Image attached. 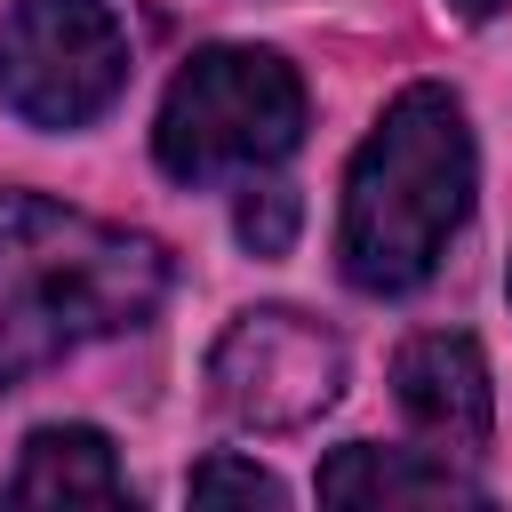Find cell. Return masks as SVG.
I'll list each match as a JSON object with an SVG mask.
<instances>
[{"label":"cell","mask_w":512,"mask_h":512,"mask_svg":"<svg viewBox=\"0 0 512 512\" xmlns=\"http://www.w3.org/2000/svg\"><path fill=\"white\" fill-rule=\"evenodd\" d=\"M168 296V248L88 208L0 192V384L144 328Z\"/></svg>","instance_id":"6da1fadb"},{"label":"cell","mask_w":512,"mask_h":512,"mask_svg":"<svg viewBox=\"0 0 512 512\" xmlns=\"http://www.w3.org/2000/svg\"><path fill=\"white\" fill-rule=\"evenodd\" d=\"M464 208H472L464 104L440 80H416L384 104V120L344 168V224H336L344 280L368 296H408L416 280H432Z\"/></svg>","instance_id":"7a4b0ae2"},{"label":"cell","mask_w":512,"mask_h":512,"mask_svg":"<svg viewBox=\"0 0 512 512\" xmlns=\"http://www.w3.org/2000/svg\"><path fill=\"white\" fill-rule=\"evenodd\" d=\"M304 136V80L272 48H200L160 104L152 152L176 184H216V176H256L288 160Z\"/></svg>","instance_id":"3957f363"},{"label":"cell","mask_w":512,"mask_h":512,"mask_svg":"<svg viewBox=\"0 0 512 512\" xmlns=\"http://www.w3.org/2000/svg\"><path fill=\"white\" fill-rule=\"evenodd\" d=\"M128 80V32L104 0H16L0 16V104L32 128H88Z\"/></svg>","instance_id":"277c9868"},{"label":"cell","mask_w":512,"mask_h":512,"mask_svg":"<svg viewBox=\"0 0 512 512\" xmlns=\"http://www.w3.org/2000/svg\"><path fill=\"white\" fill-rule=\"evenodd\" d=\"M208 392L248 432H296L320 408H336V392H344V344L320 320L288 312V304L240 312L216 336V352H208Z\"/></svg>","instance_id":"5b68a950"},{"label":"cell","mask_w":512,"mask_h":512,"mask_svg":"<svg viewBox=\"0 0 512 512\" xmlns=\"http://www.w3.org/2000/svg\"><path fill=\"white\" fill-rule=\"evenodd\" d=\"M392 384H400V408H408V424L424 440H440V448H480L488 440L496 392H488V360H480L472 336H448V328L416 336L400 352Z\"/></svg>","instance_id":"8992f818"},{"label":"cell","mask_w":512,"mask_h":512,"mask_svg":"<svg viewBox=\"0 0 512 512\" xmlns=\"http://www.w3.org/2000/svg\"><path fill=\"white\" fill-rule=\"evenodd\" d=\"M320 496L328 504H488V488L448 464V448H376L352 440L320 464Z\"/></svg>","instance_id":"52a82bcc"},{"label":"cell","mask_w":512,"mask_h":512,"mask_svg":"<svg viewBox=\"0 0 512 512\" xmlns=\"http://www.w3.org/2000/svg\"><path fill=\"white\" fill-rule=\"evenodd\" d=\"M16 504H128V480H120V456L104 432L88 424H40L24 440V464L8 480Z\"/></svg>","instance_id":"ba28073f"},{"label":"cell","mask_w":512,"mask_h":512,"mask_svg":"<svg viewBox=\"0 0 512 512\" xmlns=\"http://www.w3.org/2000/svg\"><path fill=\"white\" fill-rule=\"evenodd\" d=\"M184 496H192V504H216V496H232V504H288V488H280L272 472L240 464V456H208V464H192Z\"/></svg>","instance_id":"9c48e42d"},{"label":"cell","mask_w":512,"mask_h":512,"mask_svg":"<svg viewBox=\"0 0 512 512\" xmlns=\"http://www.w3.org/2000/svg\"><path fill=\"white\" fill-rule=\"evenodd\" d=\"M240 240H248L256 256H280V248L296 240V192H280V184L248 192V200H240Z\"/></svg>","instance_id":"30bf717a"},{"label":"cell","mask_w":512,"mask_h":512,"mask_svg":"<svg viewBox=\"0 0 512 512\" xmlns=\"http://www.w3.org/2000/svg\"><path fill=\"white\" fill-rule=\"evenodd\" d=\"M448 8H456V16H496L504 0H448Z\"/></svg>","instance_id":"8fae6325"}]
</instances>
